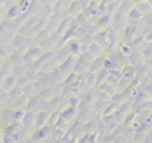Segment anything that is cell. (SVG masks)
I'll use <instances>...</instances> for the list:
<instances>
[{
  "mask_svg": "<svg viewBox=\"0 0 152 143\" xmlns=\"http://www.w3.org/2000/svg\"><path fill=\"white\" fill-rule=\"evenodd\" d=\"M127 16L128 14L124 13L123 11H119L117 12V14L114 16V24H113V28L116 30L119 34H123L126 29L127 22H128V19H127Z\"/></svg>",
  "mask_w": 152,
  "mask_h": 143,
  "instance_id": "obj_1",
  "label": "cell"
},
{
  "mask_svg": "<svg viewBox=\"0 0 152 143\" xmlns=\"http://www.w3.org/2000/svg\"><path fill=\"white\" fill-rule=\"evenodd\" d=\"M143 34L142 32V28L137 27V26H130L128 25L125 29V32H123V40L125 42H128V43H132L140 35Z\"/></svg>",
  "mask_w": 152,
  "mask_h": 143,
  "instance_id": "obj_2",
  "label": "cell"
},
{
  "mask_svg": "<svg viewBox=\"0 0 152 143\" xmlns=\"http://www.w3.org/2000/svg\"><path fill=\"white\" fill-rule=\"evenodd\" d=\"M37 112L34 111H27L26 115L23 118V124L24 128L27 130L28 132H32V128H37Z\"/></svg>",
  "mask_w": 152,
  "mask_h": 143,
  "instance_id": "obj_3",
  "label": "cell"
},
{
  "mask_svg": "<svg viewBox=\"0 0 152 143\" xmlns=\"http://www.w3.org/2000/svg\"><path fill=\"white\" fill-rule=\"evenodd\" d=\"M144 61H146V59H145V57H144L143 52L140 50H137V49L129 55V62H130V64L135 66L137 69L144 65V63H145Z\"/></svg>",
  "mask_w": 152,
  "mask_h": 143,
  "instance_id": "obj_4",
  "label": "cell"
},
{
  "mask_svg": "<svg viewBox=\"0 0 152 143\" xmlns=\"http://www.w3.org/2000/svg\"><path fill=\"white\" fill-rule=\"evenodd\" d=\"M50 119V112L39 111L37 114V128H45V124Z\"/></svg>",
  "mask_w": 152,
  "mask_h": 143,
  "instance_id": "obj_5",
  "label": "cell"
},
{
  "mask_svg": "<svg viewBox=\"0 0 152 143\" xmlns=\"http://www.w3.org/2000/svg\"><path fill=\"white\" fill-rule=\"evenodd\" d=\"M18 80L19 77L16 75H10L2 82V89L5 91L13 90L15 87L18 86Z\"/></svg>",
  "mask_w": 152,
  "mask_h": 143,
  "instance_id": "obj_6",
  "label": "cell"
},
{
  "mask_svg": "<svg viewBox=\"0 0 152 143\" xmlns=\"http://www.w3.org/2000/svg\"><path fill=\"white\" fill-rule=\"evenodd\" d=\"M139 74V69H137L135 66L133 65H127L125 67H123V76L127 78H130V80H134L135 77Z\"/></svg>",
  "mask_w": 152,
  "mask_h": 143,
  "instance_id": "obj_7",
  "label": "cell"
},
{
  "mask_svg": "<svg viewBox=\"0 0 152 143\" xmlns=\"http://www.w3.org/2000/svg\"><path fill=\"white\" fill-rule=\"evenodd\" d=\"M41 97L40 95H34L28 99V102L26 105V110L27 111H39V105H40Z\"/></svg>",
  "mask_w": 152,
  "mask_h": 143,
  "instance_id": "obj_8",
  "label": "cell"
},
{
  "mask_svg": "<svg viewBox=\"0 0 152 143\" xmlns=\"http://www.w3.org/2000/svg\"><path fill=\"white\" fill-rule=\"evenodd\" d=\"M76 114H79V111L76 110V108L71 107V109H66L61 112V115L68 120V121H74V120L78 119V117H76Z\"/></svg>",
  "mask_w": 152,
  "mask_h": 143,
  "instance_id": "obj_9",
  "label": "cell"
},
{
  "mask_svg": "<svg viewBox=\"0 0 152 143\" xmlns=\"http://www.w3.org/2000/svg\"><path fill=\"white\" fill-rule=\"evenodd\" d=\"M98 25L102 28H110V26H113L114 24V16L112 15H105L102 18H99V21H98Z\"/></svg>",
  "mask_w": 152,
  "mask_h": 143,
  "instance_id": "obj_10",
  "label": "cell"
},
{
  "mask_svg": "<svg viewBox=\"0 0 152 143\" xmlns=\"http://www.w3.org/2000/svg\"><path fill=\"white\" fill-rule=\"evenodd\" d=\"M108 76H110V70L106 69V68H102L97 73V84H96V88L101 86L103 83L107 82Z\"/></svg>",
  "mask_w": 152,
  "mask_h": 143,
  "instance_id": "obj_11",
  "label": "cell"
},
{
  "mask_svg": "<svg viewBox=\"0 0 152 143\" xmlns=\"http://www.w3.org/2000/svg\"><path fill=\"white\" fill-rule=\"evenodd\" d=\"M137 5L135 0H123V2L120 5V10L123 11L124 13L129 14Z\"/></svg>",
  "mask_w": 152,
  "mask_h": 143,
  "instance_id": "obj_12",
  "label": "cell"
},
{
  "mask_svg": "<svg viewBox=\"0 0 152 143\" xmlns=\"http://www.w3.org/2000/svg\"><path fill=\"white\" fill-rule=\"evenodd\" d=\"M137 7L144 14V15H150L152 14V5L149 1H142L137 3Z\"/></svg>",
  "mask_w": 152,
  "mask_h": 143,
  "instance_id": "obj_13",
  "label": "cell"
},
{
  "mask_svg": "<svg viewBox=\"0 0 152 143\" xmlns=\"http://www.w3.org/2000/svg\"><path fill=\"white\" fill-rule=\"evenodd\" d=\"M103 68V59L100 57H96L94 60V62L91 64V67H90V71L94 72V73H98L100 70Z\"/></svg>",
  "mask_w": 152,
  "mask_h": 143,
  "instance_id": "obj_14",
  "label": "cell"
},
{
  "mask_svg": "<svg viewBox=\"0 0 152 143\" xmlns=\"http://www.w3.org/2000/svg\"><path fill=\"white\" fill-rule=\"evenodd\" d=\"M99 89H101V90L105 91L106 93H108V94H110L112 96H114L115 94H116L117 92H118V88H117L116 86H114V85H112L110 83L108 82H105L103 83V84L101 85V86L98 87Z\"/></svg>",
  "mask_w": 152,
  "mask_h": 143,
  "instance_id": "obj_15",
  "label": "cell"
},
{
  "mask_svg": "<svg viewBox=\"0 0 152 143\" xmlns=\"http://www.w3.org/2000/svg\"><path fill=\"white\" fill-rule=\"evenodd\" d=\"M119 50L122 51L124 55H130L131 53L133 52V51L135 50L134 47H133V45L131 44V43H128V42H121L120 43V46H119Z\"/></svg>",
  "mask_w": 152,
  "mask_h": 143,
  "instance_id": "obj_16",
  "label": "cell"
},
{
  "mask_svg": "<svg viewBox=\"0 0 152 143\" xmlns=\"http://www.w3.org/2000/svg\"><path fill=\"white\" fill-rule=\"evenodd\" d=\"M128 17L130 18V20H133V21L139 22V21H142V20L145 18V15H144V14L142 13L139 9H137V5H135L134 9H133L132 11L128 14Z\"/></svg>",
  "mask_w": 152,
  "mask_h": 143,
  "instance_id": "obj_17",
  "label": "cell"
},
{
  "mask_svg": "<svg viewBox=\"0 0 152 143\" xmlns=\"http://www.w3.org/2000/svg\"><path fill=\"white\" fill-rule=\"evenodd\" d=\"M110 105V102H108V100H97L96 102H94L93 105V108L95 109V111L97 112V113H100L101 112L102 114H103V112L106 110V108Z\"/></svg>",
  "mask_w": 152,
  "mask_h": 143,
  "instance_id": "obj_18",
  "label": "cell"
},
{
  "mask_svg": "<svg viewBox=\"0 0 152 143\" xmlns=\"http://www.w3.org/2000/svg\"><path fill=\"white\" fill-rule=\"evenodd\" d=\"M89 50L91 51V52L93 53V55H95L96 57H100V55H102L104 48L99 44V43L95 42V43H93L92 45H90V49H89Z\"/></svg>",
  "mask_w": 152,
  "mask_h": 143,
  "instance_id": "obj_19",
  "label": "cell"
},
{
  "mask_svg": "<svg viewBox=\"0 0 152 143\" xmlns=\"http://www.w3.org/2000/svg\"><path fill=\"white\" fill-rule=\"evenodd\" d=\"M56 126H57V128H61V130H66V132L70 130L69 121H68V120L66 119V118L64 117L63 115H61V117H59V118H58V120H57Z\"/></svg>",
  "mask_w": 152,
  "mask_h": 143,
  "instance_id": "obj_20",
  "label": "cell"
},
{
  "mask_svg": "<svg viewBox=\"0 0 152 143\" xmlns=\"http://www.w3.org/2000/svg\"><path fill=\"white\" fill-rule=\"evenodd\" d=\"M113 100L123 105V103H125L126 101H128V99H127V96L125 95V93L121 91V92H117L116 94L113 96Z\"/></svg>",
  "mask_w": 152,
  "mask_h": 143,
  "instance_id": "obj_21",
  "label": "cell"
},
{
  "mask_svg": "<svg viewBox=\"0 0 152 143\" xmlns=\"http://www.w3.org/2000/svg\"><path fill=\"white\" fill-rule=\"evenodd\" d=\"M76 21L78 22L79 25L86 26L89 24V17H88L85 13H80L77 17H76Z\"/></svg>",
  "mask_w": 152,
  "mask_h": 143,
  "instance_id": "obj_22",
  "label": "cell"
},
{
  "mask_svg": "<svg viewBox=\"0 0 152 143\" xmlns=\"http://www.w3.org/2000/svg\"><path fill=\"white\" fill-rule=\"evenodd\" d=\"M37 37H38V39L40 40V42H42V41L50 38L51 34H50V32H49V29H47V28H42V29L38 32V36Z\"/></svg>",
  "mask_w": 152,
  "mask_h": 143,
  "instance_id": "obj_23",
  "label": "cell"
},
{
  "mask_svg": "<svg viewBox=\"0 0 152 143\" xmlns=\"http://www.w3.org/2000/svg\"><path fill=\"white\" fill-rule=\"evenodd\" d=\"M69 100H70V105H71V107H74V108H77L81 103L80 98H79L77 95H73V96H71L69 98Z\"/></svg>",
  "mask_w": 152,
  "mask_h": 143,
  "instance_id": "obj_24",
  "label": "cell"
},
{
  "mask_svg": "<svg viewBox=\"0 0 152 143\" xmlns=\"http://www.w3.org/2000/svg\"><path fill=\"white\" fill-rule=\"evenodd\" d=\"M25 115H26V111L23 109H19L17 111H15V121H21V120H23Z\"/></svg>",
  "mask_w": 152,
  "mask_h": 143,
  "instance_id": "obj_25",
  "label": "cell"
},
{
  "mask_svg": "<svg viewBox=\"0 0 152 143\" xmlns=\"http://www.w3.org/2000/svg\"><path fill=\"white\" fill-rule=\"evenodd\" d=\"M92 36H93V35H91V34L86 35V36L81 39L83 43H85V44H87V45H92V44H93V41H95V38H94V37H92Z\"/></svg>",
  "mask_w": 152,
  "mask_h": 143,
  "instance_id": "obj_26",
  "label": "cell"
},
{
  "mask_svg": "<svg viewBox=\"0 0 152 143\" xmlns=\"http://www.w3.org/2000/svg\"><path fill=\"white\" fill-rule=\"evenodd\" d=\"M148 137L150 138V141H152V130H151V132H149V135H148Z\"/></svg>",
  "mask_w": 152,
  "mask_h": 143,
  "instance_id": "obj_27",
  "label": "cell"
},
{
  "mask_svg": "<svg viewBox=\"0 0 152 143\" xmlns=\"http://www.w3.org/2000/svg\"><path fill=\"white\" fill-rule=\"evenodd\" d=\"M116 2H118V3H120V4H121V3L123 2V0H116Z\"/></svg>",
  "mask_w": 152,
  "mask_h": 143,
  "instance_id": "obj_28",
  "label": "cell"
}]
</instances>
